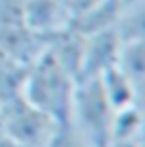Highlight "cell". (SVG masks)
Wrapping results in <instances>:
<instances>
[{
	"instance_id": "10",
	"label": "cell",
	"mask_w": 145,
	"mask_h": 147,
	"mask_svg": "<svg viewBox=\"0 0 145 147\" xmlns=\"http://www.w3.org/2000/svg\"><path fill=\"white\" fill-rule=\"evenodd\" d=\"M47 147H92V145H90L88 141H83L71 126L64 124V126H60V130L56 132V136L49 141Z\"/></svg>"
},
{
	"instance_id": "12",
	"label": "cell",
	"mask_w": 145,
	"mask_h": 147,
	"mask_svg": "<svg viewBox=\"0 0 145 147\" xmlns=\"http://www.w3.org/2000/svg\"><path fill=\"white\" fill-rule=\"evenodd\" d=\"M0 147H30V145L19 143V141H15V139H9V136L0 134Z\"/></svg>"
},
{
	"instance_id": "4",
	"label": "cell",
	"mask_w": 145,
	"mask_h": 147,
	"mask_svg": "<svg viewBox=\"0 0 145 147\" xmlns=\"http://www.w3.org/2000/svg\"><path fill=\"white\" fill-rule=\"evenodd\" d=\"M122 49V38L113 28L100 32L83 34V51H81V66L79 79L100 77L109 68L117 64V55Z\"/></svg>"
},
{
	"instance_id": "7",
	"label": "cell",
	"mask_w": 145,
	"mask_h": 147,
	"mask_svg": "<svg viewBox=\"0 0 145 147\" xmlns=\"http://www.w3.org/2000/svg\"><path fill=\"white\" fill-rule=\"evenodd\" d=\"M143 141V105L117 109L113 115L111 143H132Z\"/></svg>"
},
{
	"instance_id": "2",
	"label": "cell",
	"mask_w": 145,
	"mask_h": 147,
	"mask_svg": "<svg viewBox=\"0 0 145 147\" xmlns=\"http://www.w3.org/2000/svg\"><path fill=\"white\" fill-rule=\"evenodd\" d=\"M113 115H115V109L105 94L100 77L79 79L75 85L66 126H71L92 147H109Z\"/></svg>"
},
{
	"instance_id": "13",
	"label": "cell",
	"mask_w": 145,
	"mask_h": 147,
	"mask_svg": "<svg viewBox=\"0 0 145 147\" xmlns=\"http://www.w3.org/2000/svg\"><path fill=\"white\" fill-rule=\"evenodd\" d=\"M109 147H143V141H132V143H111Z\"/></svg>"
},
{
	"instance_id": "11",
	"label": "cell",
	"mask_w": 145,
	"mask_h": 147,
	"mask_svg": "<svg viewBox=\"0 0 145 147\" xmlns=\"http://www.w3.org/2000/svg\"><path fill=\"white\" fill-rule=\"evenodd\" d=\"M98 2H103V0H71V7H73L75 17H79L81 13H86V11H90L92 7H96Z\"/></svg>"
},
{
	"instance_id": "5",
	"label": "cell",
	"mask_w": 145,
	"mask_h": 147,
	"mask_svg": "<svg viewBox=\"0 0 145 147\" xmlns=\"http://www.w3.org/2000/svg\"><path fill=\"white\" fill-rule=\"evenodd\" d=\"M73 22L71 0H26L24 4V24L47 38L71 28Z\"/></svg>"
},
{
	"instance_id": "1",
	"label": "cell",
	"mask_w": 145,
	"mask_h": 147,
	"mask_svg": "<svg viewBox=\"0 0 145 147\" xmlns=\"http://www.w3.org/2000/svg\"><path fill=\"white\" fill-rule=\"evenodd\" d=\"M75 85L77 77L47 47L41 58L28 66L22 96L64 126L71 115Z\"/></svg>"
},
{
	"instance_id": "6",
	"label": "cell",
	"mask_w": 145,
	"mask_h": 147,
	"mask_svg": "<svg viewBox=\"0 0 145 147\" xmlns=\"http://www.w3.org/2000/svg\"><path fill=\"white\" fill-rule=\"evenodd\" d=\"M100 83H103V90L107 94L109 102L113 105L115 111L124 109V107H130V105H143V92L117 66H113L107 73H103Z\"/></svg>"
},
{
	"instance_id": "8",
	"label": "cell",
	"mask_w": 145,
	"mask_h": 147,
	"mask_svg": "<svg viewBox=\"0 0 145 147\" xmlns=\"http://www.w3.org/2000/svg\"><path fill=\"white\" fill-rule=\"evenodd\" d=\"M115 66L143 92V88H145V43L143 40H126V43H122Z\"/></svg>"
},
{
	"instance_id": "9",
	"label": "cell",
	"mask_w": 145,
	"mask_h": 147,
	"mask_svg": "<svg viewBox=\"0 0 145 147\" xmlns=\"http://www.w3.org/2000/svg\"><path fill=\"white\" fill-rule=\"evenodd\" d=\"M26 75H28L26 64L13 60L9 53L0 49V102L24 94Z\"/></svg>"
},
{
	"instance_id": "14",
	"label": "cell",
	"mask_w": 145,
	"mask_h": 147,
	"mask_svg": "<svg viewBox=\"0 0 145 147\" xmlns=\"http://www.w3.org/2000/svg\"><path fill=\"white\" fill-rule=\"evenodd\" d=\"M0 134H2V130H0Z\"/></svg>"
},
{
	"instance_id": "3",
	"label": "cell",
	"mask_w": 145,
	"mask_h": 147,
	"mask_svg": "<svg viewBox=\"0 0 145 147\" xmlns=\"http://www.w3.org/2000/svg\"><path fill=\"white\" fill-rule=\"evenodd\" d=\"M0 130L4 136L30 147H47L60 124L24 96H15L0 102Z\"/></svg>"
}]
</instances>
